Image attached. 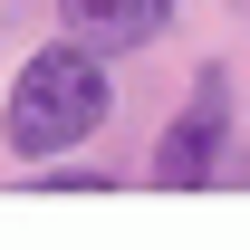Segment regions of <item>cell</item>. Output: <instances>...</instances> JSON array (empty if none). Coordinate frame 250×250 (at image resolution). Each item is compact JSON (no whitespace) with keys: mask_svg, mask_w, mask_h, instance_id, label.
Returning <instances> with one entry per match:
<instances>
[{"mask_svg":"<svg viewBox=\"0 0 250 250\" xmlns=\"http://www.w3.org/2000/svg\"><path fill=\"white\" fill-rule=\"evenodd\" d=\"M106 58H96L87 39H67V48H39L20 77H10V106H0V135H10V154L20 164H48L67 145H87L96 125H106Z\"/></svg>","mask_w":250,"mask_h":250,"instance_id":"6da1fadb","label":"cell"},{"mask_svg":"<svg viewBox=\"0 0 250 250\" xmlns=\"http://www.w3.org/2000/svg\"><path fill=\"white\" fill-rule=\"evenodd\" d=\"M58 20L87 48H145V39L173 29V0H58Z\"/></svg>","mask_w":250,"mask_h":250,"instance_id":"3957f363","label":"cell"},{"mask_svg":"<svg viewBox=\"0 0 250 250\" xmlns=\"http://www.w3.org/2000/svg\"><path fill=\"white\" fill-rule=\"evenodd\" d=\"M221 135H231V67H202L192 106L164 125V145H154V183L164 192H202L221 173Z\"/></svg>","mask_w":250,"mask_h":250,"instance_id":"7a4b0ae2","label":"cell"}]
</instances>
